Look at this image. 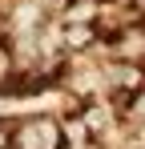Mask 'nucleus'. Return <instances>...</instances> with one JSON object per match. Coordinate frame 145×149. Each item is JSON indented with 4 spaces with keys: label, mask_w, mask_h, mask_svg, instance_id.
I'll return each mask as SVG.
<instances>
[{
    "label": "nucleus",
    "mask_w": 145,
    "mask_h": 149,
    "mask_svg": "<svg viewBox=\"0 0 145 149\" xmlns=\"http://www.w3.org/2000/svg\"><path fill=\"white\" fill-rule=\"evenodd\" d=\"M8 149H65V129L52 117H28L12 129Z\"/></svg>",
    "instance_id": "1"
},
{
    "label": "nucleus",
    "mask_w": 145,
    "mask_h": 149,
    "mask_svg": "<svg viewBox=\"0 0 145 149\" xmlns=\"http://www.w3.org/2000/svg\"><path fill=\"white\" fill-rule=\"evenodd\" d=\"M105 49L113 61H133V65H145V28L141 24H121L117 32L101 36Z\"/></svg>",
    "instance_id": "2"
},
{
    "label": "nucleus",
    "mask_w": 145,
    "mask_h": 149,
    "mask_svg": "<svg viewBox=\"0 0 145 149\" xmlns=\"http://www.w3.org/2000/svg\"><path fill=\"white\" fill-rule=\"evenodd\" d=\"M101 77H105V85H109L113 93H121V97H133L137 89H145V69L133 65V61H105Z\"/></svg>",
    "instance_id": "3"
},
{
    "label": "nucleus",
    "mask_w": 145,
    "mask_h": 149,
    "mask_svg": "<svg viewBox=\"0 0 145 149\" xmlns=\"http://www.w3.org/2000/svg\"><path fill=\"white\" fill-rule=\"evenodd\" d=\"M61 45H65L69 52H81V49H93V45H101L97 24H69L65 32H61Z\"/></svg>",
    "instance_id": "4"
},
{
    "label": "nucleus",
    "mask_w": 145,
    "mask_h": 149,
    "mask_svg": "<svg viewBox=\"0 0 145 149\" xmlns=\"http://www.w3.org/2000/svg\"><path fill=\"white\" fill-rule=\"evenodd\" d=\"M125 117L137 121V125H145V89H137L133 97H125Z\"/></svg>",
    "instance_id": "5"
}]
</instances>
